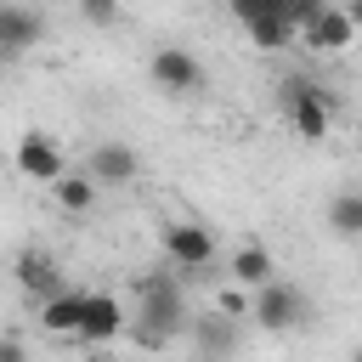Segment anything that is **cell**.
<instances>
[{
  "label": "cell",
  "instance_id": "obj_1",
  "mask_svg": "<svg viewBox=\"0 0 362 362\" xmlns=\"http://www.w3.org/2000/svg\"><path fill=\"white\" fill-rule=\"evenodd\" d=\"M187 288L175 272H147L136 277V345L147 351H164L181 328H187Z\"/></svg>",
  "mask_w": 362,
  "mask_h": 362
},
{
  "label": "cell",
  "instance_id": "obj_2",
  "mask_svg": "<svg viewBox=\"0 0 362 362\" xmlns=\"http://www.w3.org/2000/svg\"><path fill=\"white\" fill-rule=\"evenodd\" d=\"M283 107H288V119H294V130H300L305 141H322L328 124H334V96H328L317 79H305V74L283 79Z\"/></svg>",
  "mask_w": 362,
  "mask_h": 362
},
{
  "label": "cell",
  "instance_id": "obj_3",
  "mask_svg": "<svg viewBox=\"0 0 362 362\" xmlns=\"http://www.w3.org/2000/svg\"><path fill=\"white\" fill-rule=\"evenodd\" d=\"M249 317H255L266 334H288V328H300V322L311 317V305H305V294H300L294 283L272 277V283H260V288H255V300H249Z\"/></svg>",
  "mask_w": 362,
  "mask_h": 362
},
{
  "label": "cell",
  "instance_id": "obj_4",
  "mask_svg": "<svg viewBox=\"0 0 362 362\" xmlns=\"http://www.w3.org/2000/svg\"><path fill=\"white\" fill-rule=\"evenodd\" d=\"M147 74H153V85L170 90V96H192V90H204V62H198L187 45H158L153 62H147Z\"/></svg>",
  "mask_w": 362,
  "mask_h": 362
},
{
  "label": "cell",
  "instance_id": "obj_5",
  "mask_svg": "<svg viewBox=\"0 0 362 362\" xmlns=\"http://www.w3.org/2000/svg\"><path fill=\"white\" fill-rule=\"evenodd\" d=\"M158 243H164L170 266H181V272H198V266L215 260V238H209V226H198V221H170V226L158 232Z\"/></svg>",
  "mask_w": 362,
  "mask_h": 362
},
{
  "label": "cell",
  "instance_id": "obj_6",
  "mask_svg": "<svg viewBox=\"0 0 362 362\" xmlns=\"http://www.w3.org/2000/svg\"><path fill=\"white\" fill-rule=\"evenodd\" d=\"M124 305L113 300V294H79V328H74V339H85V345H102V339H113V334H124Z\"/></svg>",
  "mask_w": 362,
  "mask_h": 362
},
{
  "label": "cell",
  "instance_id": "obj_7",
  "mask_svg": "<svg viewBox=\"0 0 362 362\" xmlns=\"http://www.w3.org/2000/svg\"><path fill=\"white\" fill-rule=\"evenodd\" d=\"M45 40V17L34 11V6H17V0H0V51L17 62V57H28L34 45Z\"/></svg>",
  "mask_w": 362,
  "mask_h": 362
},
{
  "label": "cell",
  "instance_id": "obj_8",
  "mask_svg": "<svg viewBox=\"0 0 362 362\" xmlns=\"http://www.w3.org/2000/svg\"><path fill=\"white\" fill-rule=\"evenodd\" d=\"M311 51H345L351 40H356V17L345 11V6H322L317 17H305L300 28H294Z\"/></svg>",
  "mask_w": 362,
  "mask_h": 362
},
{
  "label": "cell",
  "instance_id": "obj_9",
  "mask_svg": "<svg viewBox=\"0 0 362 362\" xmlns=\"http://www.w3.org/2000/svg\"><path fill=\"white\" fill-rule=\"evenodd\" d=\"M85 175H90L96 187H124V181H136V175H141V153H136V147H124V141H96V147H90Z\"/></svg>",
  "mask_w": 362,
  "mask_h": 362
},
{
  "label": "cell",
  "instance_id": "obj_10",
  "mask_svg": "<svg viewBox=\"0 0 362 362\" xmlns=\"http://www.w3.org/2000/svg\"><path fill=\"white\" fill-rule=\"evenodd\" d=\"M17 170H23L28 181H45V187H51L68 164H62V147H57L45 130H23V136H17Z\"/></svg>",
  "mask_w": 362,
  "mask_h": 362
},
{
  "label": "cell",
  "instance_id": "obj_11",
  "mask_svg": "<svg viewBox=\"0 0 362 362\" xmlns=\"http://www.w3.org/2000/svg\"><path fill=\"white\" fill-rule=\"evenodd\" d=\"M11 272H17V288H23L28 300H45V294L62 288V266H57V255H45V249H23V255L11 260Z\"/></svg>",
  "mask_w": 362,
  "mask_h": 362
},
{
  "label": "cell",
  "instance_id": "obj_12",
  "mask_svg": "<svg viewBox=\"0 0 362 362\" xmlns=\"http://www.w3.org/2000/svg\"><path fill=\"white\" fill-rule=\"evenodd\" d=\"M187 328H192L198 351H204V356H215V362L238 351V328H232V317H226V311H209V317H187Z\"/></svg>",
  "mask_w": 362,
  "mask_h": 362
},
{
  "label": "cell",
  "instance_id": "obj_13",
  "mask_svg": "<svg viewBox=\"0 0 362 362\" xmlns=\"http://www.w3.org/2000/svg\"><path fill=\"white\" fill-rule=\"evenodd\" d=\"M226 272H232L243 288H260V283H272V277H277V260H272V249H260V243H243V249H232Z\"/></svg>",
  "mask_w": 362,
  "mask_h": 362
},
{
  "label": "cell",
  "instance_id": "obj_14",
  "mask_svg": "<svg viewBox=\"0 0 362 362\" xmlns=\"http://www.w3.org/2000/svg\"><path fill=\"white\" fill-rule=\"evenodd\" d=\"M40 328H45V334H74V328H79V294H74V288L45 294V300H40Z\"/></svg>",
  "mask_w": 362,
  "mask_h": 362
},
{
  "label": "cell",
  "instance_id": "obj_15",
  "mask_svg": "<svg viewBox=\"0 0 362 362\" xmlns=\"http://www.w3.org/2000/svg\"><path fill=\"white\" fill-rule=\"evenodd\" d=\"M51 192H57V204H62L68 215H85V209L96 204V181H90L85 170H62V175L51 181Z\"/></svg>",
  "mask_w": 362,
  "mask_h": 362
},
{
  "label": "cell",
  "instance_id": "obj_16",
  "mask_svg": "<svg viewBox=\"0 0 362 362\" xmlns=\"http://www.w3.org/2000/svg\"><path fill=\"white\" fill-rule=\"evenodd\" d=\"M328 226H334L339 243H356L362 238V192H339L328 204Z\"/></svg>",
  "mask_w": 362,
  "mask_h": 362
},
{
  "label": "cell",
  "instance_id": "obj_17",
  "mask_svg": "<svg viewBox=\"0 0 362 362\" xmlns=\"http://www.w3.org/2000/svg\"><path fill=\"white\" fill-rule=\"evenodd\" d=\"M243 28H249V45H260V51L294 45V23H288V17H272V11H266V17H249Z\"/></svg>",
  "mask_w": 362,
  "mask_h": 362
},
{
  "label": "cell",
  "instance_id": "obj_18",
  "mask_svg": "<svg viewBox=\"0 0 362 362\" xmlns=\"http://www.w3.org/2000/svg\"><path fill=\"white\" fill-rule=\"evenodd\" d=\"M119 11H124L119 0H79V17H85L90 28H113V23H119Z\"/></svg>",
  "mask_w": 362,
  "mask_h": 362
},
{
  "label": "cell",
  "instance_id": "obj_19",
  "mask_svg": "<svg viewBox=\"0 0 362 362\" xmlns=\"http://www.w3.org/2000/svg\"><path fill=\"white\" fill-rule=\"evenodd\" d=\"M0 362H28V345L17 334H0Z\"/></svg>",
  "mask_w": 362,
  "mask_h": 362
},
{
  "label": "cell",
  "instance_id": "obj_20",
  "mask_svg": "<svg viewBox=\"0 0 362 362\" xmlns=\"http://www.w3.org/2000/svg\"><path fill=\"white\" fill-rule=\"evenodd\" d=\"M6 68H11V57H6V51H0V74H6Z\"/></svg>",
  "mask_w": 362,
  "mask_h": 362
}]
</instances>
